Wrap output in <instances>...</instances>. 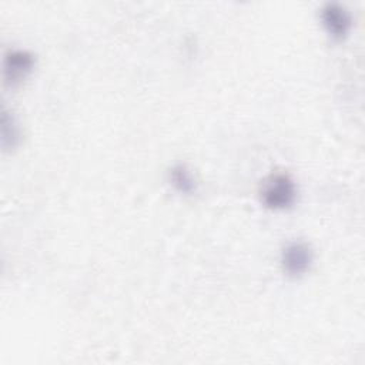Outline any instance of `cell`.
I'll return each mask as SVG.
<instances>
[{
  "label": "cell",
  "mask_w": 365,
  "mask_h": 365,
  "mask_svg": "<svg viewBox=\"0 0 365 365\" xmlns=\"http://www.w3.org/2000/svg\"><path fill=\"white\" fill-rule=\"evenodd\" d=\"M321 20L328 34L335 40L344 38L349 33L352 26L348 10L338 3L324 4V7L321 9Z\"/></svg>",
  "instance_id": "4"
},
{
  "label": "cell",
  "mask_w": 365,
  "mask_h": 365,
  "mask_svg": "<svg viewBox=\"0 0 365 365\" xmlns=\"http://www.w3.org/2000/svg\"><path fill=\"white\" fill-rule=\"evenodd\" d=\"M314 259L312 248L304 241L288 242L281 252V265L287 275L301 277L305 274Z\"/></svg>",
  "instance_id": "3"
},
{
  "label": "cell",
  "mask_w": 365,
  "mask_h": 365,
  "mask_svg": "<svg viewBox=\"0 0 365 365\" xmlns=\"http://www.w3.org/2000/svg\"><path fill=\"white\" fill-rule=\"evenodd\" d=\"M36 58L34 56L21 48H10L3 58V76L9 86H17L33 71Z\"/></svg>",
  "instance_id": "2"
},
{
  "label": "cell",
  "mask_w": 365,
  "mask_h": 365,
  "mask_svg": "<svg viewBox=\"0 0 365 365\" xmlns=\"http://www.w3.org/2000/svg\"><path fill=\"white\" fill-rule=\"evenodd\" d=\"M262 204L269 210H287L297 201L298 190L291 175L275 173L268 175L259 188Z\"/></svg>",
  "instance_id": "1"
},
{
  "label": "cell",
  "mask_w": 365,
  "mask_h": 365,
  "mask_svg": "<svg viewBox=\"0 0 365 365\" xmlns=\"http://www.w3.org/2000/svg\"><path fill=\"white\" fill-rule=\"evenodd\" d=\"M1 135L4 148H14L20 141V130L16 123V118L6 108L3 110L1 117Z\"/></svg>",
  "instance_id": "6"
},
{
  "label": "cell",
  "mask_w": 365,
  "mask_h": 365,
  "mask_svg": "<svg viewBox=\"0 0 365 365\" xmlns=\"http://www.w3.org/2000/svg\"><path fill=\"white\" fill-rule=\"evenodd\" d=\"M170 181L173 187L182 194H192L197 190L195 178L184 164H177L170 170Z\"/></svg>",
  "instance_id": "5"
}]
</instances>
